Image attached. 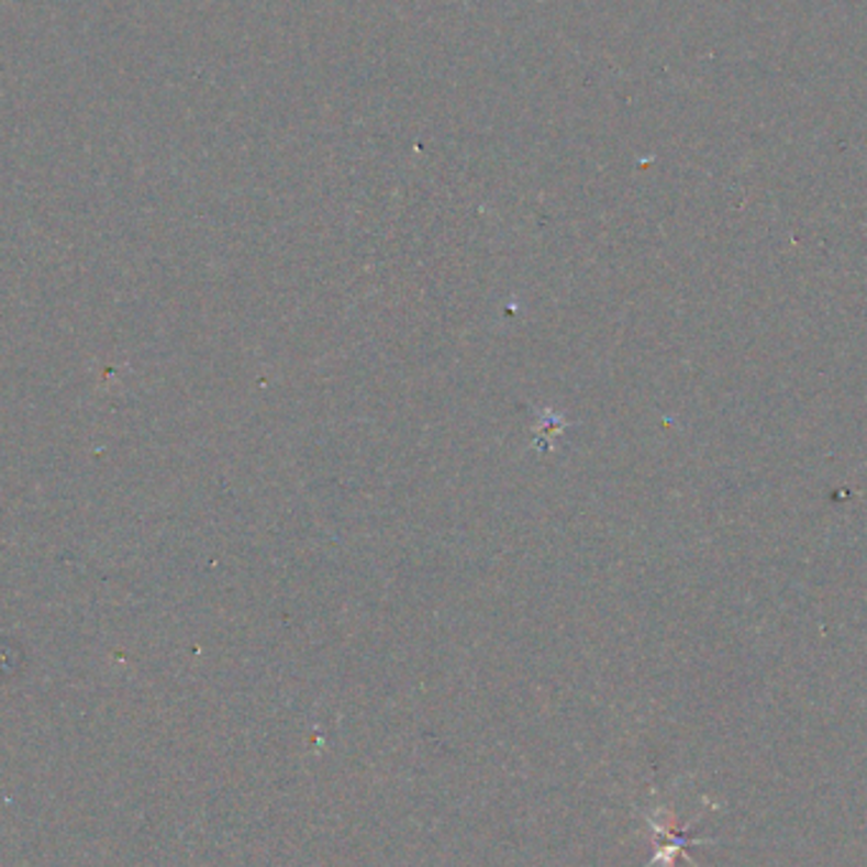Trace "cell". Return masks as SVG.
Returning a JSON list of instances; mask_svg holds the SVG:
<instances>
[{"label": "cell", "instance_id": "1", "mask_svg": "<svg viewBox=\"0 0 867 867\" xmlns=\"http://www.w3.org/2000/svg\"><path fill=\"white\" fill-rule=\"evenodd\" d=\"M649 827H652V835H655V857H652L649 865L652 867L655 863H673L675 855H685V847L688 845H700V842L705 840H696V837H688L682 830H675L673 824H665L655 820V816H647Z\"/></svg>", "mask_w": 867, "mask_h": 867}]
</instances>
